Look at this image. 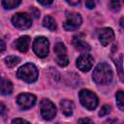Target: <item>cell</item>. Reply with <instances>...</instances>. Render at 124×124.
Wrapping results in <instances>:
<instances>
[{"label": "cell", "instance_id": "5bb4252c", "mask_svg": "<svg viewBox=\"0 0 124 124\" xmlns=\"http://www.w3.org/2000/svg\"><path fill=\"white\" fill-rule=\"evenodd\" d=\"M60 108H61V111L64 115L70 116V115H72L73 110H74V104L71 100L64 99L60 102Z\"/></svg>", "mask_w": 124, "mask_h": 124}, {"label": "cell", "instance_id": "3957f363", "mask_svg": "<svg viewBox=\"0 0 124 124\" xmlns=\"http://www.w3.org/2000/svg\"><path fill=\"white\" fill-rule=\"evenodd\" d=\"M80 104L87 109L93 110L98 106V97L96 94L88 89H82L79 92Z\"/></svg>", "mask_w": 124, "mask_h": 124}, {"label": "cell", "instance_id": "2e32d148", "mask_svg": "<svg viewBox=\"0 0 124 124\" xmlns=\"http://www.w3.org/2000/svg\"><path fill=\"white\" fill-rule=\"evenodd\" d=\"M54 52L56 54V56H63V55H67V49L66 46L63 43H56L54 45Z\"/></svg>", "mask_w": 124, "mask_h": 124}, {"label": "cell", "instance_id": "ac0fdd59", "mask_svg": "<svg viewBox=\"0 0 124 124\" xmlns=\"http://www.w3.org/2000/svg\"><path fill=\"white\" fill-rule=\"evenodd\" d=\"M20 3H21L20 0H3L2 1V6L7 10H11V9H14V8L17 7Z\"/></svg>", "mask_w": 124, "mask_h": 124}, {"label": "cell", "instance_id": "f546056e", "mask_svg": "<svg viewBox=\"0 0 124 124\" xmlns=\"http://www.w3.org/2000/svg\"><path fill=\"white\" fill-rule=\"evenodd\" d=\"M5 49H6V45H5L4 41H2V40L0 39V53L3 52Z\"/></svg>", "mask_w": 124, "mask_h": 124}, {"label": "cell", "instance_id": "6da1fadb", "mask_svg": "<svg viewBox=\"0 0 124 124\" xmlns=\"http://www.w3.org/2000/svg\"><path fill=\"white\" fill-rule=\"evenodd\" d=\"M112 70L110 66L105 62L98 64L93 71V80L98 84H108L112 80Z\"/></svg>", "mask_w": 124, "mask_h": 124}, {"label": "cell", "instance_id": "9c48e42d", "mask_svg": "<svg viewBox=\"0 0 124 124\" xmlns=\"http://www.w3.org/2000/svg\"><path fill=\"white\" fill-rule=\"evenodd\" d=\"M94 59L90 54L83 53L77 59V66L81 72H88L93 66Z\"/></svg>", "mask_w": 124, "mask_h": 124}, {"label": "cell", "instance_id": "9a60e30c", "mask_svg": "<svg viewBox=\"0 0 124 124\" xmlns=\"http://www.w3.org/2000/svg\"><path fill=\"white\" fill-rule=\"evenodd\" d=\"M43 25H44L46 28H47L48 30H51V31H54V30L56 29V27H57L54 18H53L52 16H45V18H44V20H43Z\"/></svg>", "mask_w": 124, "mask_h": 124}, {"label": "cell", "instance_id": "30bf717a", "mask_svg": "<svg viewBox=\"0 0 124 124\" xmlns=\"http://www.w3.org/2000/svg\"><path fill=\"white\" fill-rule=\"evenodd\" d=\"M113 39H114V32L111 28L106 27V28H102L99 31V41L104 46L109 45L113 41Z\"/></svg>", "mask_w": 124, "mask_h": 124}, {"label": "cell", "instance_id": "83f0119b", "mask_svg": "<svg viewBox=\"0 0 124 124\" xmlns=\"http://www.w3.org/2000/svg\"><path fill=\"white\" fill-rule=\"evenodd\" d=\"M31 14L35 16V17H39L40 16V12H39V10H37L36 8H31Z\"/></svg>", "mask_w": 124, "mask_h": 124}, {"label": "cell", "instance_id": "e0dca14e", "mask_svg": "<svg viewBox=\"0 0 124 124\" xmlns=\"http://www.w3.org/2000/svg\"><path fill=\"white\" fill-rule=\"evenodd\" d=\"M19 61H20V59L17 56H14V55H10L5 58V64L9 68H14L15 66H16L19 63Z\"/></svg>", "mask_w": 124, "mask_h": 124}, {"label": "cell", "instance_id": "52a82bcc", "mask_svg": "<svg viewBox=\"0 0 124 124\" xmlns=\"http://www.w3.org/2000/svg\"><path fill=\"white\" fill-rule=\"evenodd\" d=\"M41 115L45 120H50L56 115V108L48 99H43L40 105Z\"/></svg>", "mask_w": 124, "mask_h": 124}, {"label": "cell", "instance_id": "ffe728a7", "mask_svg": "<svg viewBox=\"0 0 124 124\" xmlns=\"http://www.w3.org/2000/svg\"><path fill=\"white\" fill-rule=\"evenodd\" d=\"M122 60H123L122 55H120V56H119V58L115 60V66H116V69H117V71H118V74H119V77H120V79H121V80L123 79V67H122Z\"/></svg>", "mask_w": 124, "mask_h": 124}, {"label": "cell", "instance_id": "5b68a950", "mask_svg": "<svg viewBox=\"0 0 124 124\" xmlns=\"http://www.w3.org/2000/svg\"><path fill=\"white\" fill-rule=\"evenodd\" d=\"M66 21L63 24V27L66 31H75L81 24V16L79 14L75 12H67L66 13Z\"/></svg>", "mask_w": 124, "mask_h": 124}, {"label": "cell", "instance_id": "cb8c5ba5", "mask_svg": "<svg viewBox=\"0 0 124 124\" xmlns=\"http://www.w3.org/2000/svg\"><path fill=\"white\" fill-rule=\"evenodd\" d=\"M78 124H94V122H93V120H91L90 118L85 117V118H80V119H78Z\"/></svg>", "mask_w": 124, "mask_h": 124}, {"label": "cell", "instance_id": "d4e9b609", "mask_svg": "<svg viewBox=\"0 0 124 124\" xmlns=\"http://www.w3.org/2000/svg\"><path fill=\"white\" fill-rule=\"evenodd\" d=\"M12 124H30L27 120L22 119V118H16L12 121Z\"/></svg>", "mask_w": 124, "mask_h": 124}, {"label": "cell", "instance_id": "f1b7e54d", "mask_svg": "<svg viewBox=\"0 0 124 124\" xmlns=\"http://www.w3.org/2000/svg\"><path fill=\"white\" fill-rule=\"evenodd\" d=\"M39 4L43 5V6H49L52 4V1H43V0H38Z\"/></svg>", "mask_w": 124, "mask_h": 124}, {"label": "cell", "instance_id": "8992f818", "mask_svg": "<svg viewBox=\"0 0 124 124\" xmlns=\"http://www.w3.org/2000/svg\"><path fill=\"white\" fill-rule=\"evenodd\" d=\"M12 23L18 29H28L32 25V19L26 13H16L12 17Z\"/></svg>", "mask_w": 124, "mask_h": 124}, {"label": "cell", "instance_id": "7402d4cb", "mask_svg": "<svg viewBox=\"0 0 124 124\" xmlns=\"http://www.w3.org/2000/svg\"><path fill=\"white\" fill-rule=\"evenodd\" d=\"M111 111V108L109 105H104L100 111H99V116H105V115H108L109 112Z\"/></svg>", "mask_w": 124, "mask_h": 124}, {"label": "cell", "instance_id": "d6986e66", "mask_svg": "<svg viewBox=\"0 0 124 124\" xmlns=\"http://www.w3.org/2000/svg\"><path fill=\"white\" fill-rule=\"evenodd\" d=\"M115 98H116V105H117V107L121 110H123V108H124V93H123V91L119 90L116 93Z\"/></svg>", "mask_w": 124, "mask_h": 124}, {"label": "cell", "instance_id": "8fae6325", "mask_svg": "<svg viewBox=\"0 0 124 124\" xmlns=\"http://www.w3.org/2000/svg\"><path fill=\"white\" fill-rule=\"evenodd\" d=\"M15 47L16 49H18L20 52H26L29 48V45H30V37L27 35L21 36L18 39L16 40L15 42Z\"/></svg>", "mask_w": 124, "mask_h": 124}, {"label": "cell", "instance_id": "7c38bea8", "mask_svg": "<svg viewBox=\"0 0 124 124\" xmlns=\"http://www.w3.org/2000/svg\"><path fill=\"white\" fill-rule=\"evenodd\" d=\"M73 45L79 51L85 52V51L90 50V46L80 37V35H77V36L74 37V39H73Z\"/></svg>", "mask_w": 124, "mask_h": 124}, {"label": "cell", "instance_id": "4fadbf2b", "mask_svg": "<svg viewBox=\"0 0 124 124\" xmlns=\"http://www.w3.org/2000/svg\"><path fill=\"white\" fill-rule=\"evenodd\" d=\"M13 83L11 80L5 78H0V93L2 95H10L13 92Z\"/></svg>", "mask_w": 124, "mask_h": 124}, {"label": "cell", "instance_id": "7a4b0ae2", "mask_svg": "<svg viewBox=\"0 0 124 124\" xmlns=\"http://www.w3.org/2000/svg\"><path fill=\"white\" fill-rule=\"evenodd\" d=\"M16 76L19 79L31 83L37 80L38 78V69L32 63H27L21 66L16 73Z\"/></svg>", "mask_w": 124, "mask_h": 124}, {"label": "cell", "instance_id": "4dcf8cb0", "mask_svg": "<svg viewBox=\"0 0 124 124\" xmlns=\"http://www.w3.org/2000/svg\"><path fill=\"white\" fill-rule=\"evenodd\" d=\"M68 4H70V5H73V6H76V5H78L79 4V0H76V1H71V0H67L66 1Z\"/></svg>", "mask_w": 124, "mask_h": 124}, {"label": "cell", "instance_id": "1f68e13d", "mask_svg": "<svg viewBox=\"0 0 124 124\" xmlns=\"http://www.w3.org/2000/svg\"><path fill=\"white\" fill-rule=\"evenodd\" d=\"M120 26L123 27V17H121V19H120Z\"/></svg>", "mask_w": 124, "mask_h": 124}, {"label": "cell", "instance_id": "603a6c76", "mask_svg": "<svg viewBox=\"0 0 124 124\" xmlns=\"http://www.w3.org/2000/svg\"><path fill=\"white\" fill-rule=\"evenodd\" d=\"M109 8L112 10V11H119L120 10V3L118 1H110L109 2Z\"/></svg>", "mask_w": 124, "mask_h": 124}, {"label": "cell", "instance_id": "ba28073f", "mask_svg": "<svg viewBox=\"0 0 124 124\" xmlns=\"http://www.w3.org/2000/svg\"><path fill=\"white\" fill-rule=\"evenodd\" d=\"M16 103L22 109H28L35 105L36 97L31 93H21L17 96Z\"/></svg>", "mask_w": 124, "mask_h": 124}, {"label": "cell", "instance_id": "44dd1931", "mask_svg": "<svg viewBox=\"0 0 124 124\" xmlns=\"http://www.w3.org/2000/svg\"><path fill=\"white\" fill-rule=\"evenodd\" d=\"M55 61L56 63L61 66V67H65L69 64V58L67 55H63V56H56L55 57Z\"/></svg>", "mask_w": 124, "mask_h": 124}, {"label": "cell", "instance_id": "4316f807", "mask_svg": "<svg viewBox=\"0 0 124 124\" xmlns=\"http://www.w3.org/2000/svg\"><path fill=\"white\" fill-rule=\"evenodd\" d=\"M85 6L88 8V9H94L95 8V2L94 1H85Z\"/></svg>", "mask_w": 124, "mask_h": 124}, {"label": "cell", "instance_id": "277c9868", "mask_svg": "<svg viewBox=\"0 0 124 124\" xmlns=\"http://www.w3.org/2000/svg\"><path fill=\"white\" fill-rule=\"evenodd\" d=\"M33 50L37 56L44 58L46 57L49 50V42L46 37H37L33 42Z\"/></svg>", "mask_w": 124, "mask_h": 124}, {"label": "cell", "instance_id": "484cf974", "mask_svg": "<svg viewBox=\"0 0 124 124\" xmlns=\"http://www.w3.org/2000/svg\"><path fill=\"white\" fill-rule=\"evenodd\" d=\"M6 112H7V108H6V106H5L2 102H0V115H5Z\"/></svg>", "mask_w": 124, "mask_h": 124}]
</instances>
